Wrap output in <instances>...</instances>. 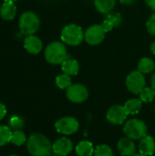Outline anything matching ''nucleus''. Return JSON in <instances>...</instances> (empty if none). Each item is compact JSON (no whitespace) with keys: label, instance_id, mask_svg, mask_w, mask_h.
Here are the masks:
<instances>
[{"label":"nucleus","instance_id":"obj_5","mask_svg":"<svg viewBox=\"0 0 155 156\" xmlns=\"http://www.w3.org/2000/svg\"><path fill=\"white\" fill-rule=\"evenodd\" d=\"M123 133L132 140H141L147 135V126L142 120L132 119L125 122Z\"/></svg>","mask_w":155,"mask_h":156},{"label":"nucleus","instance_id":"obj_31","mask_svg":"<svg viewBox=\"0 0 155 156\" xmlns=\"http://www.w3.org/2000/svg\"><path fill=\"white\" fill-rule=\"evenodd\" d=\"M119 1L124 5H132L136 2V0H119Z\"/></svg>","mask_w":155,"mask_h":156},{"label":"nucleus","instance_id":"obj_26","mask_svg":"<svg viewBox=\"0 0 155 156\" xmlns=\"http://www.w3.org/2000/svg\"><path fill=\"white\" fill-rule=\"evenodd\" d=\"M24 125H25V122L23 118L18 115H14L9 120V127L13 131L21 130L24 127Z\"/></svg>","mask_w":155,"mask_h":156},{"label":"nucleus","instance_id":"obj_28","mask_svg":"<svg viewBox=\"0 0 155 156\" xmlns=\"http://www.w3.org/2000/svg\"><path fill=\"white\" fill-rule=\"evenodd\" d=\"M146 28L150 35L155 37V13L152 14L146 22Z\"/></svg>","mask_w":155,"mask_h":156},{"label":"nucleus","instance_id":"obj_7","mask_svg":"<svg viewBox=\"0 0 155 156\" xmlns=\"http://www.w3.org/2000/svg\"><path fill=\"white\" fill-rule=\"evenodd\" d=\"M55 128L58 133L71 135L78 132L79 128V122L74 117H63L55 122Z\"/></svg>","mask_w":155,"mask_h":156},{"label":"nucleus","instance_id":"obj_25","mask_svg":"<svg viewBox=\"0 0 155 156\" xmlns=\"http://www.w3.org/2000/svg\"><path fill=\"white\" fill-rule=\"evenodd\" d=\"M155 98V90L152 88H144L140 93V100L143 102H152Z\"/></svg>","mask_w":155,"mask_h":156},{"label":"nucleus","instance_id":"obj_20","mask_svg":"<svg viewBox=\"0 0 155 156\" xmlns=\"http://www.w3.org/2000/svg\"><path fill=\"white\" fill-rule=\"evenodd\" d=\"M155 69L154 60L151 58H143L138 63V70L143 74H148Z\"/></svg>","mask_w":155,"mask_h":156},{"label":"nucleus","instance_id":"obj_32","mask_svg":"<svg viewBox=\"0 0 155 156\" xmlns=\"http://www.w3.org/2000/svg\"><path fill=\"white\" fill-rule=\"evenodd\" d=\"M151 88L155 90V72L153 74V76L151 78Z\"/></svg>","mask_w":155,"mask_h":156},{"label":"nucleus","instance_id":"obj_21","mask_svg":"<svg viewBox=\"0 0 155 156\" xmlns=\"http://www.w3.org/2000/svg\"><path fill=\"white\" fill-rule=\"evenodd\" d=\"M127 114H137L142 109L143 101L140 99H131L123 105Z\"/></svg>","mask_w":155,"mask_h":156},{"label":"nucleus","instance_id":"obj_33","mask_svg":"<svg viewBox=\"0 0 155 156\" xmlns=\"http://www.w3.org/2000/svg\"><path fill=\"white\" fill-rule=\"evenodd\" d=\"M150 48H151V51H152V53L155 56V41H153L152 44H151V47H150Z\"/></svg>","mask_w":155,"mask_h":156},{"label":"nucleus","instance_id":"obj_16","mask_svg":"<svg viewBox=\"0 0 155 156\" xmlns=\"http://www.w3.org/2000/svg\"><path fill=\"white\" fill-rule=\"evenodd\" d=\"M16 15V5L15 2H4L0 7V16L4 20H13Z\"/></svg>","mask_w":155,"mask_h":156},{"label":"nucleus","instance_id":"obj_8","mask_svg":"<svg viewBox=\"0 0 155 156\" xmlns=\"http://www.w3.org/2000/svg\"><path fill=\"white\" fill-rule=\"evenodd\" d=\"M106 32L101 25H92L84 33V39L90 46L100 45L105 38Z\"/></svg>","mask_w":155,"mask_h":156},{"label":"nucleus","instance_id":"obj_6","mask_svg":"<svg viewBox=\"0 0 155 156\" xmlns=\"http://www.w3.org/2000/svg\"><path fill=\"white\" fill-rule=\"evenodd\" d=\"M126 87L128 90L133 94H140L145 88L146 80L144 75L139 70L132 71L126 78Z\"/></svg>","mask_w":155,"mask_h":156},{"label":"nucleus","instance_id":"obj_36","mask_svg":"<svg viewBox=\"0 0 155 156\" xmlns=\"http://www.w3.org/2000/svg\"><path fill=\"white\" fill-rule=\"evenodd\" d=\"M9 156H17V155H15V154H12V155H9Z\"/></svg>","mask_w":155,"mask_h":156},{"label":"nucleus","instance_id":"obj_10","mask_svg":"<svg viewBox=\"0 0 155 156\" xmlns=\"http://www.w3.org/2000/svg\"><path fill=\"white\" fill-rule=\"evenodd\" d=\"M127 115L128 114L124 109V106L113 105L108 110L106 113V118L111 124L121 125L125 122Z\"/></svg>","mask_w":155,"mask_h":156},{"label":"nucleus","instance_id":"obj_22","mask_svg":"<svg viewBox=\"0 0 155 156\" xmlns=\"http://www.w3.org/2000/svg\"><path fill=\"white\" fill-rule=\"evenodd\" d=\"M26 134L21 131V130H17V131H14L12 132V135H11V140L10 143L16 146H21L23 145L26 142Z\"/></svg>","mask_w":155,"mask_h":156},{"label":"nucleus","instance_id":"obj_11","mask_svg":"<svg viewBox=\"0 0 155 156\" xmlns=\"http://www.w3.org/2000/svg\"><path fill=\"white\" fill-rule=\"evenodd\" d=\"M73 150V143L67 137H61L52 144V152L58 156L69 155Z\"/></svg>","mask_w":155,"mask_h":156},{"label":"nucleus","instance_id":"obj_35","mask_svg":"<svg viewBox=\"0 0 155 156\" xmlns=\"http://www.w3.org/2000/svg\"><path fill=\"white\" fill-rule=\"evenodd\" d=\"M5 2H7V1H10V2H16V1H17V0H4Z\"/></svg>","mask_w":155,"mask_h":156},{"label":"nucleus","instance_id":"obj_14","mask_svg":"<svg viewBox=\"0 0 155 156\" xmlns=\"http://www.w3.org/2000/svg\"><path fill=\"white\" fill-rule=\"evenodd\" d=\"M118 151L122 156H133L136 154V146L133 140L124 137L122 138L117 144Z\"/></svg>","mask_w":155,"mask_h":156},{"label":"nucleus","instance_id":"obj_27","mask_svg":"<svg viewBox=\"0 0 155 156\" xmlns=\"http://www.w3.org/2000/svg\"><path fill=\"white\" fill-rule=\"evenodd\" d=\"M94 156H114L111 148L108 144H100L96 147L94 151Z\"/></svg>","mask_w":155,"mask_h":156},{"label":"nucleus","instance_id":"obj_9","mask_svg":"<svg viewBox=\"0 0 155 156\" xmlns=\"http://www.w3.org/2000/svg\"><path fill=\"white\" fill-rule=\"evenodd\" d=\"M67 98L74 103H82L89 98V90L82 84H72L66 90Z\"/></svg>","mask_w":155,"mask_h":156},{"label":"nucleus","instance_id":"obj_18","mask_svg":"<svg viewBox=\"0 0 155 156\" xmlns=\"http://www.w3.org/2000/svg\"><path fill=\"white\" fill-rule=\"evenodd\" d=\"M116 5V0H94L96 10L103 15H106L113 10Z\"/></svg>","mask_w":155,"mask_h":156},{"label":"nucleus","instance_id":"obj_2","mask_svg":"<svg viewBox=\"0 0 155 156\" xmlns=\"http://www.w3.org/2000/svg\"><path fill=\"white\" fill-rule=\"evenodd\" d=\"M44 57L47 62L52 65L62 64L65 60L69 58L65 44L60 41H53L49 43L45 48Z\"/></svg>","mask_w":155,"mask_h":156},{"label":"nucleus","instance_id":"obj_34","mask_svg":"<svg viewBox=\"0 0 155 156\" xmlns=\"http://www.w3.org/2000/svg\"><path fill=\"white\" fill-rule=\"evenodd\" d=\"M133 156H145L144 154H141V153H139V154H135Z\"/></svg>","mask_w":155,"mask_h":156},{"label":"nucleus","instance_id":"obj_4","mask_svg":"<svg viewBox=\"0 0 155 156\" xmlns=\"http://www.w3.org/2000/svg\"><path fill=\"white\" fill-rule=\"evenodd\" d=\"M18 26L22 34L26 36L34 35L40 27V19L36 13L26 11L20 16Z\"/></svg>","mask_w":155,"mask_h":156},{"label":"nucleus","instance_id":"obj_17","mask_svg":"<svg viewBox=\"0 0 155 156\" xmlns=\"http://www.w3.org/2000/svg\"><path fill=\"white\" fill-rule=\"evenodd\" d=\"M61 69L65 74H68L69 76H75L79 71V64L78 60L69 58L61 64Z\"/></svg>","mask_w":155,"mask_h":156},{"label":"nucleus","instance_id":"obj_15","mask_svg":"<svg viewBox=\"0 0 155 156\" xmlns=\"http://www.w3.org/2000/svg\"><path fill=\"white\" fill-rule=\"evenodd\" d=\"M139 151L145 156H152L155 153V141L152 136L146 135L140 140Z\"/></svg>","mask_w":155,"mask_h":156},{"label":"nucleus","instance_id":"obj_24","mask_svg":"<svg viewBox=\"0 0 155 156\" xmlns=\"http://www.w3.org/2000/svg\"><path fill=\"white\" fill-rule=\"evenodd\" d=\"M12 131L10 127L5 125H0V147L10 143Z\"/></svg>","mask_w":155,"mask_h":156},{"label":"nucleus","instance_id":"obj_13","mask_svg":"<svg viewBox=\"0 0 155 156\" xmlns=\"http://www.w3.org/2000/svg\"><path fill=\"white\" fill-rule=\"evenodd\" d=\"M24 48L28 53L37 55L42 50L43 43L38 37L35 35H29L26 36L24 39Z\"/></svg>","mask_w":155,"mask_h":156},{"label":"nucleus","instance_id":"obj_37","mask_svg":"<svg viewBox=\"0 0 155 156\" xmlns=\"http://www.w3.org/2000/svg\"><path fill=\"white\" fill-rule=\"evenodd\" d=\"M154 111H155V110H154Z\"/></svg>","mask_w":155,"mask_h":156},{"label":"nucleus","instance_id":"obj_3","mask_svg":"<svg viewBox=\"0 0 155 156\" xmlns=\"http://www.w3.org/2000/svg\"><path fill=\"white\" fill-rule=\"evenodd\" d=\"M84 33L79 25L69 24L62 28L60 38L64 44L76 47L80 45L84 40Z\"/></svg>","mask_w":155,"mask_h":156},{"label":"nucleus","instance_id":"obj_23","mask_svg":"<svg viewBox=\"0 0 155 156\" xmlns=\"http://www.w3.org/2000/svg\"><path fill=\"white\" fill-rule=\"evenodd\" d=\"M56 85L60 90H67L70 85H72L70 76L65 73L58 75L56 78Z\"/></svg>","mask_w":155,"mask_h":156},{"label":"nucleus","instance_id":"obj_19","mask_svg":"<svg viewBox=\"0 0 155 156\" xmlns=\"http://www.w3.org/2000/svg\"><path fill=\"white\" fill-rule=\"evenodd\" d=\"M93 144L89 141H82L79 143L75 148V152L78 156H92L94 154Z\"/></svg>","mask_w":155,"mask_h":156},{"label":"nucleus","instance_id":"obj_30","mask_svg":"<svg viewBox=\"0 0 155 156\" xmlns=\"http://www.w3.org/2000/svg\"><path fill=\"white\" fill-rule=\"evenodd\" d=\"M147 5L155 12V0H144Z\"/></svg>","mask_w":155,"mask_h":156},{"label":"nucleus","instance_id":"obj_1","mask_svg":"<svg viewBox=\"0 0 155 156\" xmlns=\"http://www.w3.org/2000/svg\"><path fill=\"white\" fill-rule=\"evenodd\" d=\"M26 149L32 156H48L52 152V144L45 135L33 133L26 141Z\"/></svg>","mask_w":155,"mask_h":156},{"label":"nucleus","instance_id":"obj_29","mask_svg":"<svg viewBox=\"0 0 155 156\" xmlns=\"http://www.w3.org/2000/svg\"><path fill=\"white\" fill-rule=\"evenodd\" d=\"M6 114V107L5 105L0 101V121H2Z\"/></svg>","mask_w":155,"mask_h":156},{"label":"nucleus","instance_id":"obj_12","mask_svg":"<svg viewBox=\"0 0 155 156\" xmlns=\"http://www.w3.org/2000/svg\"><path fill=\"white\" fill-rule=\"evenodd\" d=\"M122 22V16L118 12H110L105 15V17L100 24L105 30V32L111 31L114 27H118L121 26Z\"/></svg>","mask_w":155,"mask_h":156}]
</instances>
